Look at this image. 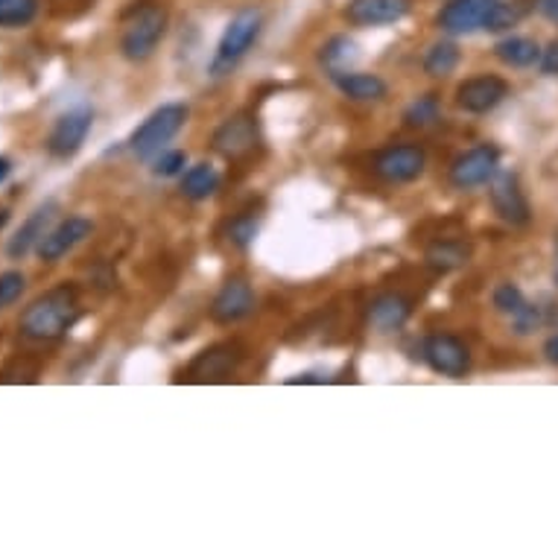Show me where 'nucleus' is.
<instances>
[{
    "instance_id": "obj_38",
    "label": "nucleus",
    "mask_w": 558,
    "mask_h": 558,
    "mask_svg": "<svg viewBox=\"0 0 558 558\" xmlns=\"http://www.w3.org/2000/svg\"><path fill=\"white\" fill-rule=\"evenodd\" d=\"M7 220H10V211H7V208H0V229L7 226Z\"/></svg>"
},
{
    "instance_id": "obj_31",
    "label": "nucleus",
    "mask_w": 558,
    "mask_h": 558,
    "mask_svg": "<svg viewBox=\"0 0 558 558\" xmlns=\"http://www.w3.org/2000/svg\"><path fill=\"white\" fill-rule=\"evenodd\" d=\"M27 287V278L21 272H3L0 275V311H7L10 304H15Z\"/></svg>"
},
{
    "instance_id": "obj_11",
    "label": "nucleus",
    "mask_w": 558,
    "mask_h": 558,
    "mask_svg": "<svg viewBox=\"0 0 558 558\" xmlns=\"http://www.w3.org/2000/svg\"><path fill=\"white\" fill-rule=\"evenodd\" d=\"M94 111L80 106V109L64 111L62 118L56 120L53 132L47 137V149L56 158H74L83 149L85 137L92 132Z\"/></svg>"
},
{
    "instance_id": "obj_3",
    "label": "nucleus",
    "mask_w": 558,
    "mask_h": 558,
    "mask_svg": "<svg viewBox=\"0 0 558 558\" xmlns=\"http://www.w3.org/2000/svg\"><path fill=\"white\" fill-rule=\"evenodd\" d=\"M187 114H191V111H187V106H182V102H167V106L153 111V114L132 132V137H129L132 156H135L137 161H153L156 156H161L167 149V144L184 129Z\"/></svg>"
},
{
    "instance_id": "obj_22",
    "label": "nucleus",
    "mask_w": 558,
    "mask_h": 558,
    "mask_svg": "<svg viewBox=\"0 0 558 558\" xmlns=\"http://www.w3.org/2000/svg\"><path fill=\"white\" fill-rule=\"evenodd\" d=\"M220 187V173L214 170L211 165H196L191 170H184L182 175V193L187 199L193 202H202L214 196Z\"/></svg>"
},
{
    "instance_id": "obj_28",
    "label": "nucleus",
    "mask_w": 558,
    "mask_h": 558,
    "mask_svg": "<svg viewBox=\"0 0 558 558\" xmlns=\"http://www.w3.org/2000/svg\"><path fill=\"white\" fill-rule=\"evenodd\" d=\"M521 19H523L521 3H512V0H497L495 12L488 15L485 29H488V33H504V29H512Z\"/></svg>"
},
{
    "instance_id": "obj_9",
    "label": "nucleus",
    "mask_w": 558,
    "mask_h": 558,
    "mask_svg": "<svg viewBox=\"0 0 558 558\" xmlns=\"http://www.w3.org/2000/svg\"><path fill=\"white\" fill-rule=\"evenodd\" d=\"M424 360L436 375L465 377L471 368V351L453 333H433L424 339Z\"/></svg>"
},
{
    "instance_id": "obj_17",
    "label": "nucleus",
    "mask_w": 558,
    "mask_h": 558,
    "mask_svg": "<svg viewBox=\"0 0 558 558\" xmlns=\"http://www.w3.org/2000/svg\"><path fill=\"white\" fill-rule=\"evenodd\" d=\"M50 220H53V202L50 205H41L38 211L29 214V220L21 226L15 234L10 238V243H7V255L15 257V260H21L24 255H29L33 248L41 243V238L47 234V226H50Z\"/></svg>"
},
{
    "instance_id": "obj_8",
    "label": "nucleus",
    "mask_w": 558,
    "mask_h": 558,
    "mask_svg": "<svg viewBox=\"0 0 558 558\" xmlns=\"http://www.w3.org/2000/svg\"><path fill=\"white\" fill-rule=\"evenodd\" d=\"M427 167V156L418 144H395L377 153L375 158V175H380L389 184H407L415 182Z\"/></svg>"
},
{
    "instance_id": "obj_1",
    "label": "nucleus",
    "mask_w": 558,
    "mask_h": 558,
    "mask_svg": "<svg viewBox=\"0 0 558 558\" xmlns=\"http://www.w3.org/2000/svg\"><path fill=\"white\" fill-rule=\"evenodd\" d=\"M80 319V299L74 287H53L45 295H38L21 316V333L36 342H53L64 337V330L74 328Z\"/></svg>"
},
{
    "instance_id": "obj_25",
    "label": "nucleus",
    "mask_w": 558,
    "mask_h": 558,
    "mask_svg": "<svg viewBox=\"0 0 558 558\" xmlns=\"http://www.w3.org/2000/svg\"><path fill=\"white\" fill-rule=\"evenodd\" d=\"M38 15V0H0V27L19 29L33 24Z\"/></svg>"
},
{
    "instance_id": "obj_10",
    "label": "nucleus",
    "mask_w": 558,
    "mask_h": 558,
    "mask_svg": "<svg viewBox=\"0 0 558 558\" xmlns=\"http://www.w3.org/2000/svg\"><path fill=\"white\" fill-rule=\"evenodd\" d=\"M495 7L497 0H448L436 24L441 33H450V36H471L476 29H485Z\"/></svg>"
},
{
    "instance_id": "obj_23",
    "label": "nucleus",
    "mask_w": 558,
    "mask_h": 558,
    "mask_svg": "<svg viewBox=\"0 0 558 558\" xmlns=\"http://www.w3.org/2000/svg\"><path fill=\"white\" fill-rule=\"evenodd\" d=\"M459 59H462V53L453 41H436L424 56V74L433 76V80H445L457 71Z\"/></svg>"
},
{
    "instance_id": "obj_7",
    "label": "nucleus",
    "mask_w": 558,
    "mask_h": 558,
    "mask_svg": "<svg viewBox=\"0 0 558 558\" xmlns=\"http://www.w3.org/2000/svg\"><path fill=\"white\" fill-rule=\"evenodd\" d=\"M488 196H492V208H495L497 217L514 229H521L532 220L530 199L523 196L518 175L509 173V170H497L495 179L488 182Z\"/></svg>"
},
{
    "instance_id": "obj_20",
    "label": "nucleus",
    "mask_w": 558,
    "mask_h": 558,
    "mask_svg": "<svg viewBox=\"0 0 558 558\" xmlns=\"http://www.w3.org/2000/svg\"><path fill=\"white\" fill-rule=\"evenodd\" d=\"M495 56L509 68H530L541 59V47L530 36H509L495 45Z\"/></svg>"
},
{
    "instance_id": "obj_15",
    "label": "nucleus",
    "mask_w": 558,
    "mask_h": 558,
    "mask_svg": "<svg viewBox=\"0 0 558 558\" xmlns=\"http://www.w3.org/2000/svg\"><path fill=\"white\" fill-rule=\"evenodd\" d=\"M243 363V348L238 342H220V345H211L202 351L199 357L193 360L191 368H187V375L193 380H226L238 372V366Z\"/></svg>"
},
{
    "instance_id": "obj_4",
    "label": "nucleus",
    "mask_w": 558,
    "mask_h": 558,
    "mask_svg": "<svg viewBox=\"0 0 558 558\" xmlns=\"http://www.w3.org/2000/svg\"><path fill=\"white\" fill-rule=\"evenodd\" d=\"M260 29H264V15H260V10H240L229 21V27L220 36V45L214 50L211 68H208L211 76H217V80L229 76L246 59L252 45L260 38Z\"/></svg>"
},
{
    "instance_id": "obj_26",
    "label": "nucleus",
    "mask_w": 558,
    "mask_h": 558,
    "mask_svg": "<svg viewBox=\"0 0 558 558\" xmlns=\"http://www.w3.org/2000/svg\"><path fill=\"white\" fill-rule=\"evenodd\" d=\"M354 56H357V45H354V41L345 36L330 38L328 45L322 47V62L328 64L330 76L339 74V71H342V68H345V64L354 59Z\"/></svg>"
},
{
    "instance_id": "obj_36",
    "label": "nucleus",
    "mask_w": 558,
    "mask_h": 558,
    "mask_svg": "<svg viewBox=\"0 0 558 558\" xmlns=\"http://www.w3.org/2000/svg\"><path fill=\"white\" fill-rule=\"evenodd\" d=\"M287 384H325V377H313V375H299V377H287Z\"/></svg>"
},
{
    "instance_id": "obj_13",
    "label": "nucleus",
    "mask_w": 558,
    "mask_h": 558,
    "mask_svg": "<svg viewBox=\"0 0 558 558\" xmlns=\"http://www.w3.org/2000/svg\"><path fill=\"white\" fill-rule=\"evenodd\" d=\"M94 222L85 220V217H68L53 229H47V234L41 238V243L36 246V255L47 264H56V260H62L68 252H74L83 240L92 238Z\"/></svg>"
},
{
    "instance_id": "obj_18",
    "label": "nucleus",
    "mask_w": 558,
    "mask_h": 558,
    "mask_svg": "<svg viewBox=\"0 0 558 558\" xmlns=\"http://www.w3.org/2000/svg\"><path fill=\"white\" fill-rule=\"evenodd\" d=\"M412 316L410 299H403L398 293H386L380 299L372 302L368 307V322L375 325L380 333H392V330H401Z\"/></svg>"
},
{
    "instance_id": "obj_6",
    "label": "nucleus",
    "mask_w": 558,
    "mask_h": 558,
    "mask_svg": "<svg viewBox=\"0 0 558 558\" xmlns=\"http://www.w3.org/2000/svg\"><path fill=\"white\" fill-rule=\"evenodd\" d=\"M260 147V132L252 114H234L222 120L220 129L214 132V153L226 161H246Z\"/></svg>"
},
{
    "instance_id": "obj_2",
    "label": "nucleus",
    "mask_w": 558,
    "mask_h": 558,
    "mask_svg": "<svg viewBox=\"0 0 558 558\" xmlns=\"http://www.w3.org/2000/svg\"><path fill=\"white\" fill-rule=\"evenodd\" d=\"M167 33V10L158 0H141L123 12L120 21V53L129 62H147Z\"/></svg>"
},
{
    "instance_id": "obj_16",
    "label": "nucleus",
    "mask_w": 558,
    "mask_h": 558,
    "mask_svg": "<svg viewBox=\"0 0 558 558\" xmlns=\"http://www.w3.org/2000/svg\"><path fill=\"white\" fill-rule=\"evenodd\" d=\"M412 0H351L345 10L354 27H389L410 15Z\"/></svg>"
},
{
    "instance_id": "obj_30",
    "label": "nucleus",
    "mask_w": 558,
    "mask_h": 558,
    "mask_svg": "<svg viewBox=\"0 0 558 558\" xmlns=\"http://www.w3.org/2000/svg\"><path fill=\"white\" fill-rule=\"evenodd\" d=\"M187 167V156L182 149H165L161 156L153 158V173L161 175V179H173Z\"/></svg>"
},
{
    "instance_id": "obj_21",
    "label": "nucleus",
    "mask_w": 558,
    "mask_h": 558,
    "mask_svg": "<svg viewBox=\"0 0 558 558\" xmlns=\"http://www.w3.org/2000/svg\"><path fill=\"white\" fill-rule=\"evenodd\" d=\"M427 264L436 269V272H453L459 266L468 264L471 257V248L462 240H436L430 248H427Z\"/></svg>"
},
{
    "instance_id": "obj_27",
    "label": "nucleus",
    "mask_w": 558,
    "mask_h": 558,
    "mask_svg": "<svg viewBox=\"0 0 558 558\" xmlns=\"http://www.w3.org/2000/svg\"><path fill=\"white\" fill-rule=\"evenodd\" d=\"M492 302H495V307L500 313H504V316H509V319H512V316H518V313L523 311V307H526V295H523V290L518 284H512V281H504V284L497 287L495 290V295H492Z\"/></svg>"
},
{
    "instance_id": "obj_37",
    "label": "nucleus",
    "mask_w": 558,
    "mask_h": 558,
    "mask_svg": "<svg viewBox=\"0 0 558 558\" xmlns=\"http://www.w3.org/2000/svg\"><path fill=\"white\" fill-rule=\"evenodd\" d=\"M10 173H12L10 158H3V156H0V184H3V182H7V179H10Z\"/></svg>"
},
{
    "instance_id": "obj_29",
    "label": "nucleus",
    "mask_w": 558,
    "mask_h": 558,
    "mask_svg": "<svg viewBox=\"0 0 558 558\" xmlns=\"http://www.w3.org/2000/svg\"><path fill=\"white\" fill-rule=\"evenodd\" d=\"M255 234H257V217L248 211L240 214V217H234V220L229 222V229H226V238H229V243L238 248L252 246Z\"/></svg>"
},
{
    "instance_id": "obj_32",
    "label": "nucleus",
    "mask_w": 558,
    "mask_h": 558,
    "mask_svg": "<svg viewBox=\"0 0 558 558\" xmlns=\"http://www.w3.org/2000/svg\"><path fill=\"white\" fill-rule=\"evenodd\" d=\"M541 322H544V316H541L538 304H526L518 316H512L514 333H521V337H526V333H532V330H538Z\"/></svg>"
},
{
    "instance_id": "obj_33",
    "label": "nucleus",
    "mask_w": 558,
    "mask_h": 558,
    "mask_svg": "<svg viewBox=\"0 0 558 558\" xmlns=\"http://www.w3.org/2000/svg\"><path fill=\"white\" fill-rule=\"evenodd\" d=\"M538 68L544 76H558V38L556 41H549L547 50H541Z\"/></svg>"
},
{
    "instance_id": "obj_24",
    "label": "nucleus",
    "mask_w": 558,
    "mask_h": 558,
    "mask_svg": "<svg viewBox=\"0 0 558 558\" xmlns=\"http://www.w3.org/2000/svg\"><path fill=\"white\" fill-rule=\"evenodd\" d=\"M439 120H441V106L436 94H424V97L410 102L407 111H403V123H407L410 129H427L433 126V123H439Z\"/></svg>"
},
{
    "instance_id": "obj_12",
    "label": "nucleus",
    "mask_w": 558,
    "mask_h": 558,
    "mask_svg": "<svg viewBox=\"0 0 558 558\" xmlns=\"http://www.w3.org/2000/svg\"><path fill=\"white\" fill-rule=\"evenodd\" d=\"M509 97V85L500 76H471L457 88V106L468 114H488Z\"/></svg>"
},
{
    "instance_id": "obj_14",
    "label": "nucleus",
    "mask_w": 558,
    "mask_h": 558,
    "mask_svg": "<svg viewBox=\"0 0 558 558\" xmlns=\"http://www.w3.org/2000/svg\"><path fill=\"white\" fill-rule=\"evenodd\" d=\"M255 311V290L246 278H231L211 302V319L217 325H238Z\"/></svg>"
},
{
    "instance_id": "obj_39",
    "label": "nucleus",
    "mask_w": 558,
    "mask_h": 558,
    "mask_svg": "<svg viewBox=\"0 0 558 558\" xmlns=\"http://www.w3.org/2000/svg\"><path fill=\"white\" fill-rule=\"evenodd\" d=\"M553 278H556V284H558V248H556V266H553Z\"/></svg>"
},
{
    "instance_id": "obj_35",
    "label": "nucleus",
    "mask_w": 558,
    "mask_h": 558,
    "mask_svg": "<svg viewBox=\"0 0 558 558\" xmlns=\"http://www.w3.org/2000/svg\"><path fill=\"white\" fill-rule=\"evenodd\" d=\"M544 357H547L553 366H558V333H553V337L544 342Z\"/></svg>"
},
{
    "instance_id": "obj_34",
    "label": "nucleus",
    "mask_w": 558,
    "mask_h": 558,
    "mask_svg": "<svg viewBox=\"0 0 558 558\" xmlns=\"http://www.w3.org/2000/svg\"><path fill=\"white\" fill-rule=\"evenodd\" d=\"M535 7L547 21H553L558 27V0H535Z\"/></svg>"
},
{
    "instance_id": "obj_19",
    "label": "nucleus",
    "mask_w": 558,
    "mask_h": 558,
    "mask_svg": "<svg viewBox=\"0 0 558 558\" xmlns=\"http://www.w3.org/2000/svg\"><path fill=\"white\" fill-rule=\"evenodd\" d=\"M333 83L342 92V97L354 102H377L386 97V83L377 74H357V71H339L333 74Z\"/></svg>"
},
{
    "instance_id": "obj_5",
    "label": "nucleus",
    "mask_w": 558,
    "mask_h": 558,
    "mask_svg": "<svg viewBox=\"0 0 558 558\" xmlns=\"http://www.w3.org/2000/svg\"><path fill=\"white\" fill-rule=\"evenodd\" d=\"M500 170V149L492 144H480V147L468 149L462 156L453 158L450 165V184L457 191H474L483 187L497 175Z\"/></svg>"
}]
</instances>
